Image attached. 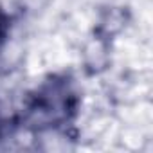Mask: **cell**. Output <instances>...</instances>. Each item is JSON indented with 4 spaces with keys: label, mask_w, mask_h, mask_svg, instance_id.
<instances>
[{
    "label": "cell",
    "mask_w": 153,
    "mask_h": 153,
    "mask_svg": "<svg viewBox=\"0 0 153 153\" xmlns=\"http://www.w3.org/2000/svg\"><path fill=\"white\" fill-rule=\"evenodd\" d=\"M79 105V96L67 76H52L40 85L29 97L25 106V123L42 130L56 128L68 123Z\"/></svg>",
    "instance_id": "cell-1"
},
{
    "label": "cell",
    "mask_w": 153,
    "mask_h": 153,
    "mask_svg": "<svg viewBox=\"0 0 153 153\" xmlns=\"http://www.w3.org/2000/svg\"><path fill=\"white\" fill-rule=\"evenodd\" d=\"M7 38H9V16L0 7V54H2V51L7 43Z\"/></svg>",
    "instance_id": "cell-2"
},
{
    "label": "cell",
    "mask_w": 153,
    "mask_h": 153,
    "mask_svg": "<svg viewBox=\"0 0 153 153\" xmlns=\"http://www.w3.org/2000/svg\"><path fill=\"white\" fill-rule=\"evenodd\" d=\"M0 135H2V121H0Z\"/></svg>",
    "instance_id": "cell-3"
}]
</instances>
